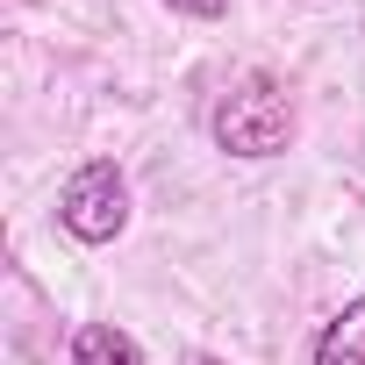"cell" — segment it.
<instances>
[{
    "label": "cell",
    "mask_w": 365,
    "mask_h": 365,
    "mask_svg": "<svg viewBox=\"0 0 365 365\" xmlns=\"http://www.w3.org/2000/svg\"><path fill=\"white\" fill-rule=\"evenodd\" d=\"M187 365H222V358L215 351H187Z\"/></svg>",
    "instance_id": "8992f818"
},
{
    "label": "cell",
    "mask_w": 365,
    "mask_h": 365,
    "mask_svg": "<svg viewBox=\"0 0 365 365\" xmlns=\"http://www.w3.org/2000/svg\"><path fill=\"white\" fill-rule=\"evenodd\" d=\"M308 365H365V294H351V301L315 329Z\"/></svg>",
    "instance_id": "3957f363"
},
{
    "label": "cell",
    "mask_w": 365,
    "mask_h": 365,
    "mask_svg": "<svg viewBox=\"0 0 365 365\" xmlns=\"http://www.w3.org/2000/svg\"><path fill=\"white\" fill-rule=\"evenodd\" d=\"M172 15H187V22H222L230 15V0H165Z\"/></svg>",
    "instance_id": "5b68a950"
},
{
    "label": "cell",
    "mask_w": 365,
    "mask_h": 365,
    "mask_svg": "<svg viewBox=\"0 0 365 365\" xmlns=\"http://www.w3.org/2000/svg\"><path fill=\"white\" fill-rule=\"evenodd\" d=\"M208 136H215V150L251 158V165L294 150V101H287V86H279L272 72H244V79H230V86L215 93Z\"/></svg>",
    "instance_id": "6da1fadb"
},
{
    "label": "cell",
    "mask_w": 365,
    "mask_h": 365,
    "mask_svg": "<svg viewBox=\"0 0 365 365\" xmlns=\"http://www.w3.org/2000/svg\"><path fill=\"white\" fill-rule=\"evenodd\" d=\"M58 230L72 244H115L129 230V179L115 158H86L58 187Z\"/></svg>",
    "instance_id": "7a4b0ae2"
},
{
    "label": "cell",
    "mask_w": 365,
    "mask_h": 365,
    "mask_svg": "<svg viewBox=\"0 0 365 365\" xmlns=\"http://www.w3.org/2000/svg\"><path fill=\"white\" fill-rule=\"evenodd\" d=\"M72 365H143V351L115 322H79L72 329Z\"/></svg>",
    "instance_id": "277c9868"
}]
</instances>
